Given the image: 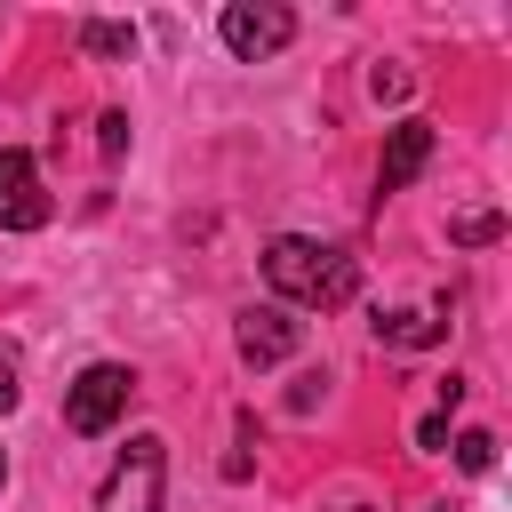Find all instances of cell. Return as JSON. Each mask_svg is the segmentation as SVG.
<instances>
[{
	"label": "cell",
	"mask_w": 512,
	"mask_h": 512,
	"mask_svg": "<svg viewBox=\"0 0 512 512\" xmlns=\"http://www.w3.org/2000/svg\"><path fill=\"white\" fill-rule=\"evenodd\" d=\"M264 280H272V296L312 304V312H336V304L360 296V264L344 248H328V240H304V232H280L264 248Z\"/></svg>",
	"instance_id": "1"
},
{
	"label": "cell",
	"mask_w": 512,
	"mask_h": 512,
	"mask_svg": "<svg viewBox=\"0 0 512 512\" xmlns=\"http://www.w3.org/2000/svg\"><path fill=\"white\" fill-rule=\"evenodd\" d=\"M128 392H136V368L96 360V368H80V376L64 384V424H72L80 440H96V432H112V424L128 416Z\"/></svg>",
	"instance_id": "2"
},
{
	"label": "cell",
	"mask_w": 512,
	"mask_h": 512,
	"mask_svg": "<svg viewBox=\"0 0 512 512\" xmlns=\"http://www.w3.org/2000/svg\"><path fill=\"white\" fill-rule=\"evenodd\" d=\"M160 480H168V448H160L152 432H136V440L120 448V464L104 472L96 512H160Z\"/></svg>",
	"instance_id": "3"
},
{
	"label": "cell",
	"mask_w": 512,
	"mask_h": 512,
	"mask_svg": "<svg viewBox=\"0 0 512 512\" xmlns=\"http://www.w3.org/2000/svg\"><path fill=\"white\" fill-rule=\"evenodd\" d=\"M216 40H224L240 64H256V56H280V48L296 40V16L272 8V0H232V8L216 16Z\"/></svg>",
	"instance_id": "4"
},
{
	"label": "cell",
	"mask_w": 512,
	"mask_h": 512,
	"mask_svg": "<svg viewBox=\"0 0 512 512\" xmlns=\"http://www.w3.org/2000/svg\"><path fill=\"white\" fill-rule=\"evenodd\" d=\"M48 224V184L24 144H0V232H40Z\"/></svg>",
	"instance_id": "5"
},
{
	"label": "cell",
	"mask_w": 512,
	"mask_h": 512,
	"mask_svg": "<svg viewBox=\"0 0 512 512\" xmlns=\"http://www.w3.org/2000/svg\"><path fill=\"white\" fill-rule=\"evenodd\" d=\"M424 160H432V128H424V120H400V128L384 136L376 192H400V184H416V176H424Z\"/></svg>",
	"instance_id": "6"
},
{
	"label": "cell",
	"mask_w": 512,
	"mask_h": 512,
	"mask_svg": "<svg viewBox=\"0 0 512 512\" xmlns=\"http://www.w3.org/2000/svg\"><path fill=\"white\" fill-rule=\"evenodd\" d=\"M288 352H296V320H288L280 304L240 312V360H248V368H272V360H288Z\"/></svg>",
	"instance_id": "7"
},
{
	"label": "cell",
	"mask_w": 512,
	"mask_h": 512,
	"mask_svg": "<svg viewBox=\"0 0 512 512\" xmlns=\"http://www.w3.org/2000/svg\"><path fill=\"white\" fill-rule=\"evenodd\" d=\"M376 336H384V344H408V352H416V344H440V336H448V304H440V312H384Z\"/></svg>",
	"instance_id": "8"
},
{
	"label": "cell",
	"mask_w": 512,
	"mask_h": 512,
	"mask_svg": "<svg viewBox=\"0 0 512 512\" xmlns=\"http://www.w3.org/2000/svg\"><path fill=\"white\" fill-rule=\"evenodd\" d=\"M80 48H88V56H136V24L88 16V24H80Z\"/></svg>",
	"instance_id": "9"
},
{
	"label": "cell",
	"mask_w": 512,
	"mask_h": 512,
	"mask_svg": "<svg viewBox=\"0 0 512 512\" xmlns=\"http://www.w3.org/2000/svg\"><path fill=\"white\" fill-rule=\"evenodd\" d=\"M448 232H456V240H464V248H488V240H496V232H504V216H496V208H464V216H456V224H448Z\"/></svg>",
	"instance_id": "10"
},
{
	"label": "cell",
	"mask_w": 512,
	"mask_h": 512,
	"mask_svg": "<svg viewBox=\"0 0 512 512\" xmlns=\"http://www.w3.org/2000/svg\"><path fill=\"white\" fill-rule=\"evenodd\" d=\"M456 464H464V472H488V464H496V440H488V432H456Z\"/></svg>",
	"instance_id": "11"
},
{
	"label": "cell",
	"mask_w": 512,
	"mask_h": 512,
	"mask_svg": "<svg viewBox=\"0 0 512 512\" xmlns=\"http://www.w3.org/2000/svg\"><path fill=\"white\" fill-rule=\"evenodd\" d=\"M104 152H112V160L128 152V120H120V112H104Z\"/></svg>",
	"instance_id": "12"
},
{
	"label": "cell",
	"mask_w": 512,
	"mask_h": 512,
	"mask_svg": "<svg viewBox=\"0 0 512 512\" xmlns=\"http://www.w3.org/2000/svg\"><path fill=\"white\" fill-rule=\"evenodd\" d=\"M416 448H448V416H424L416 424Z\"/></svg>",
	"instance_id": "13"
},
{
	"label": "cell",
	"mask_w": 512,
	"mask_h": 512,
	"mask_svg": "<svg viewBox=\"0 0 512 512\" xmlns=\"http://www.w3.org/2000/svg\"><path fill=\"white\" fill-rule=\"evenodd\" d=\"M0 408H16V352L0 344Z\"/></svg>",
	"instance_id": "14"
},
{
	"label": "cell",
	"mask_w": 512,
	"mask_h": 512,
	"mask_svg": "<svg viewBox=\"0 0 512 512\" xmlns=\"http://www.w3.org/2000/svg\"><path fill=\"white\" fill-rule=\"evenodd\" d=\"M0 480H8V456H0Z\"/></svg>",
	"instance_id": "15"
},
{
	"label": "cell",
	"mask_w": 512,
	"mask_h": 512,
	"mask_svg": "<svg viewBox=\"0 0 512 512\" xmlns=\"http://www.w3.org/2000/svg\"><path fill=\"white\" fill-rule=\"evenodd\" d=\"M432 512H448V504H432Z\"/></svg>",
	"instance_id": "16"
}]
</instances>
